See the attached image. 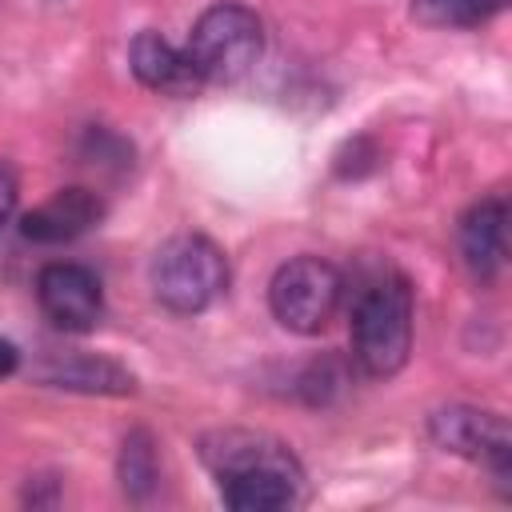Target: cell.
Wrapping results in <instances>:
<instances>
[{
	"mask_svg": "<svg viewBox=\"0 0 512 512\" xmlns=\"http://www.w3.org/2000/svg\"><path fill=\"white\" fill-rule=\"evenodd\" d=\"M100 216H104V200L92 188H60L52 200L24 212L20 236L32 244H68L88 228H96Z\"/></svg>",
	"mask_w": 512,
	"mask_h": 512,
	"instance_id": "obj_10",
	"label": "cell"
},
{
	"mask_svg": "<svg viewBox=\"0 0 512 512\" xmlns=\"http://www.w3.org/2000/svg\"><path fill=\"white\" fill-rule=\"evenodd\" d=\"M128 64H132V76L160 96H196L204 88L192 56L152 28L136 32V40L128 44Z\"/></svg>",
	"mask_w": 512,
	"mask_h": 512,
	"instance_id": "obj_9",
	"label": "cell"
},
{
	"mask_svg": "<svg viewBox=\"0 0 512 512\" xmlns=\"http://www.w3.org/2000/svg\"><path fill=\"white\" fill-rule=\"evenodd\" d=\"M344 300V276L320 256H292L268 280L272 316L296 336H320Z\"/></svg>",
	"mask_w": 512,
	"mask_h": 512,
	"instance_id": "obj_5",
	"label": "cell"
},
{
	"mask_svg": "<svg viewBox=\"0 0 512 512\" xmlns=\"http://www.w3.org/2000/svg\"><path fill=\"white\" fill-rule=\"evenodd\" d=\"M412 352V288L388 272L372 280L352 308V360L364 376H396Z\"/></svg>",
	"mask_w": 512,
	"mask_h": 512,
	"instance_id": "obj_2",
	"label": "cell"
},
{
	"mask_svg": "<svg viewBox=\"0 0 512 512\" xmlns=\"http://www.w3.org/2000/svg\"><path fill=\"white\" fill-rule=\"evenodd\" d=\"M200 460L216 476V488L236 512H280L300 504L304 468L292 448L268 432L216 428L200 436Z\"/></svg>",
	"mask_w": 512,
	"mask_h": 512,
	"instance_id": "obj_1",
	"label": "cell"
},
{
	"mask_svg": "<svg viewBox=\"0 0 512 512\" xmlns=\"http://www.w3.org/2000/svg\"><path fill=\"white\" fill-rule=\"evenodd\" d=\"M40 380L52 388H68V392H100V396L136 392V376L124 364L108 356H92V352H52L40 368Z\"/></svg>",
	"mask_w": 512,
	"mask_h": 512,
	"instance_id": "obj_11",
	"label": "cell"
},
{
	"mask_svg": "<svg viewBox=\"0 0 512 512\" xmlns=\"http://www.w3.org/2000/svg\"><path fill=\"white\" fill-rule=\"evenodd\" d=\"M344 384V376L336 372V364L332 360H324V364H312L308 372H304V380H300V388H304V396H308V404H324L336 388Z\"/></svg>",
	"mask_w": 512,
	"mask_h": 512,
	"instance_id": "obj_14",
	"label": "cell"
},
{
	"mask_svg": "<svg viewBox=\"0 0 512 512\" xmlns=\"http://www.w3.org/2000/svg\"><path fill=\"white\" fill-rule=\"evenodd\" d=\"M16 200H20V180H16L12 164H4V160H0V224L16 212Z\"/></svg>",
	"mask_w": 512,
	"mask_h": 512,
	"instance_id": "obj_15",
	"label": "cell"
},
{
	"mask_svg": "<svg viewBox=\"0 0 512 512\" xmlns=\"http://www.w3.org/2000/svg\"><path fill=\"white\" fill-rule=\"evenodd\" d=\"M504 8L508 0H412V16L424 28H480Z\"/></svg>",
	"mask_w": 512,
	"mask_h": 512,
	"instance_id": "obj_12",
	"label": "cell"
},
{
	"mask_svg": "<svg viewBox=\"0 0 512 512\" xmlns=\"http://www.w3.org/2000/svg\"><path fill=\"white\" fill-rule=\"evenodd\" d=\"M184 52L192 56L204 84H236L264 52V24L252 8L224 0L196 16Z\"/></svg>",
	"mask_w": 512,
	"mask_h": 512,
	"instance_id": "obj_4",
	"label": "cell"
},
{
	"mask_svg": "<svg viewBox=\"0 0 512 512\" xmlns=\"http://www.w3.org/2000/svg\"><path fill=\"white\" fill-rule=\"evenodd\" d=\"M16 368H20V352H16V344H12V340H4V336H0V380H4V376H12Z\"/></svg>",
	"mask_w": 512,
	"mask_h": 512,
	"instance_id": "obj_16",
	"label": "cell"
},
{
	"mask_svg": "<svg viewBox=\"0 0 512 512\" xmlns=\"http://www.w3.org/2000/svg\"><path fill=\"white\" fill-rule=\"evenodd\" d=\"M36 300L40 312L60 328V332H92L100 324L104 312V292L92 268L72 264V260H56L44 264L36 276Z\"/></svg>",
	"mask_w": 512,
	"mask_h": 512,
	"instance_id": "obj_7",
	"label": "cell"
},
{
	"mask_svg": "<svg viewBox=\"0 0 512 512\" xmlns=\"http://www.w3.org/2000/svg\"><path fill=\"white\" fill-rule=\"evenodd\" d=\"M460 256L476 284H492L508 260V200L484 196L460 216Z\"/></svg>",
	"mask_w": 512,
	"mask_h": 512,
	"instance_id": "obj_8",
	"label": "cell"
},
{
	"mask_svg": "<svg viewBox=\"0 0 512 512\" xmlns=\"http://www.w3.org/2000/svg\"><path fill=\"white\" fill-rule=\"evenodd\" d=\"M160 480V468H156V444L144 428L128 432L124 436V448H120V484L132 500H144Z\"/></svg>",
	"mask_w": 512,
	"mask_h": 512,
	"instance_id": "obj_13",
	"label": "cell"
},
{
	"mask_svg": "<svg viewBox=\"0 0 512 512\" xmlns=\"http://www.w3.org/2000/svg\"><path fill=\"white\" fill-rule=\"evenodd\" d=\"M148 284L168 312L196 316L228 292V260L208 236L180 232V236H168L152 252Z\"/></svg>",
	"mask_w": 512,
	"mask_h": 512,
	"instance_id": "obj_3",
	"label": "cell"
},
{
	"mask_svg": "<svg viewBox=\"0 0 512 512\" xmlns=\"http://www.w3.org/2000/svg\"><path fill=\"white\" fill-rule=\"evenodd\" d=\"M428 436L464 460H476L508 496V476H512V432L500 412H484L472 404H448L428 416Z\"/></svg>",
	"mask_w": 512,
	"mask_h": 512,
	"instance_id": "obj_6",
	"label": "cell"
}]
</instances>
